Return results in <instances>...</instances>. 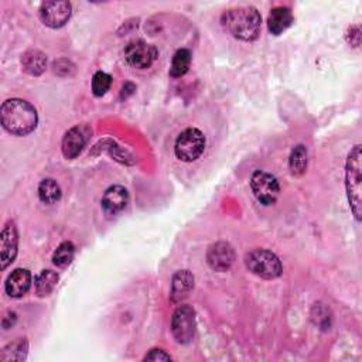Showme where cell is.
Wrapping results in <instances>:
<instances>
[{"mask_svg": "<svg viewBox=\"0 0 362 362\" xmlns=\"http://www.w3.org/2000/svg\"><path fill=\"white\" fill-rule=\"evenodd\" d=\"M362 153L361 145H356L348 155L345 166V187L348 201L355 219L361 221V205H362Z\"/></svg>", "mask_w": 362, "mask_h": 362, "instance_id": "3", "label": "cell"}, {"mask_svg": "<svg viewBox=\"0 0 362 362\" xmlns=\"http://www.w3.org/2000/svg\"><path fill=\"white\" fill-rule=\"evenodd\" d=\"M251 188L255 198L263 205H272L277 201L280 186L274 176L266 171H255L251 179Z\"/></svg>", "mask_w": 362, "mask_h": 362, "instance_id": "6", "label": "cell"}, {"mask_svg": "<svg viewBox=\"0 0 362 362\" xmlns=\"http://www.w3.org/2000/svg\"><path fill=\"white\" fill-rule=\"evenodd\" d=\"M190 66H191V53L186 49L177 50L173 57V61H171L170 76L174 78L183 77L184 74H187Z\"/></svg>", "mask_w": 362, "mask_h": 362, "instance_id": "21", "label": "cell"}, {"mask_svg": "<svg viewBox=\"0 0 362 362\" xmlns=\"http://www.w3.org/2000/svg\"><path fill=\"white\" fill-rule=\"evenodd\" d=\"M221 23L232 37L242 42H255L260 35L262 18L255 8L245 6L225 12Z\"/></svg>", "mask_w": 362, "mask_h": 362, "instance_id": "2", "label": "cell"}, {"mask_svg": "<svg viewBox=\"0 0 362 362\" xmlns=\"http://www.w3.org/2000/svg\"><path fill=\"white\" fill-rule=\"evenodd\" d=\"M194 287V276L188 270H179L171 280V301L180 303Z\"/></svg>", "mask_w": 362, "mask_h": 362, "instance_id": "15", "label": "cell"}, {"mask_svg": "<svg viewBox=\"0 0 362 362\" xmlns=\"http://www.w3.org/2000/svg\"><path fill=\"white\" fill-rule=\"evenodd\" d=\"M71 4L66 0H53V2H44L40 8L42 22L52 29H60L71 18Z\"/></svg>", "mask_w": 362, "mask_h": 362, "instance_id": "9", "label": "cell"}, {"mask_svg": "<svg viewBox=\"0 0 362 362\" xmlns=\"http://www.w3.org/2000/svg\"><path fill=\"white\" fill-rule=\"evenodd\" d=\"M39 197L44 204H54L61 198V188L53 179H46L39 186Z\"/></svg>", "mask_w": 362, "mask_h": 362, "instance_id": "20", "label": "cell"}, {"mask_svg": "<svg viewBox=\"0 0 362 362\" xmlns=\"http://www.w3.org/2000/svg\"><path fill=\"white\" fill-rule=\"evenodd\" d=\"M112 85V78L109 74L98 71L92 77V92L95 97H104Z\"/></svg>", "mask_w": 362, "mask_h": 362, "instance_id": "24", "label": "cell"}, {"mask_svg": "<svg viewBox=\"0 0 362 362\" xmlns=\"http://www.w3.org/2000/svg\"><path fill=\"white\" fill-rule=\"evenodd\" d=\"M307 150L304 146L298 145L291 150L289 166L293 176H301L307 169Z\"/></svg>", "mask_w": 362, "mask_h": 362, "instance_id": "22", "label": "cell"}, {"mask_svg": "<svg viewBox=\"0 0 362 362\" xmlns=\"http://www.w3.org/2000/svg\"><path fill=\"white\" fill-rule=\"evenodd\" d=\"M32 287V273L28 269H16L9 274L5 290L9 297L19 298L23 297Z\"/></svg>", "mask_w": 362, "mask_h": 362, "instance_id": "14", "label": "cell"}, {"mask_svg": "<svg viewBox=\"0 0 362 362\" xmlns=\"http://www.w3.org/2000/svg\"><path fill=\"white\" fill-rule=\"evenodd\" d=\"M101 203L107 215H116L126 208L129 203V193L122 186H112L105 191Z\"/></svg>", "mask_w": 362, "mask_h": 362, "instance_id": "13", "label": "cell"}, {"mask_svg": "<svg viewBox=\"0 0 362 362\" xmlns=\"http://www.w3.org/2000/svg\"><path fill=\"white\" fill-rule=\"evenodd\" d=\"M235 251L228 242H217L207 252V262L217 272H227L235 262Z\"/></svg>", "mask_w": 362, "mask_h": 362, "instance_id": "11", "label": "cell"}, {"mask_svg": "<svg viewBox=\"0 0 362 362\" xmlns=\"http://www.w3.org/2000/svg\"><path fill=\"white\" fill-rule=\"evenodd\" d=\"M245 265L253 274L262 279H276L282 274L280 259L267 249H255L245 256Z\"/></svg>", "mask_w": 362, "mask_h": 362, "instance_id": "4", "label": "cell"}, {"mask_svg": "<svg viewBox=\"0 0 362 362\" xmlns=\"http://www.w3.org/2000/svg\"><path fill=\"white\" fill-rule=\"evenodd\" d=\"M18 243H19V235L16 225L13 222H9L0 235V249H2V269H8L11 263H13L16 255H18Z\"/></svg>", "mask_w": 362, "mask_h": 362, "instance_id": "12", "label": "cell"}, {"mask_svg": "<svg viewBox=\"0 0 362 362\" xmlns=\"http://www.w3.org/2000/svg\"><path fill=\"white\" fill-rule=\"evenodd\" d=\"M145 361H171V356L163 349H152L145 356Z\"/></svg>", "mask_w": 362, "mask_h": 362, "instance_id": "25", "label": "cell"}, {"mask_svg": "<svg viewBox=\"0 0 362 362\" xmlns=\"http://www.w3.org/2000/svg\"><path fill=\"white\" fill-rule=\"evenodd\" d=\"M28 349H29L28 341L25 338H19L2 349V352H0V359L4 362L25 361L28 356Z\"/></svg>", "mask_w": 362, "mask_h": 362, "instance_id": "18", "label": "cell"}, {"mask_svg": "<svg viewBox=\"0 0 362 362\" xmlns=\"http://www.w3.org/2000/svg\"><path fill=\"white\" fill-rule=\"evenodd\" d=\"M348 40H349V43H351V46H354V47H358L359 46V43H361V30H359V26H354V28H351L349 29V32H348Z\"/></svg>", "mask_w": 362, "mask_h": 362, "instance_id": "26", "label": "cell"}, {"mask_svg": "<svg viewBox=\"0 0 362 362\" xmlns=\"http://www.w3.org/2000/svg\"><path fill=\"white\" fill-rule=\"evenodd\" d=\"M4 128L15 136H26L32 133L39 123L36 108L28 101L13 98L4 102L0 109Z\"/></svg>", "mask_w": 362, "mask_h": 362, "instance_id": "1", "label": "cell"}, {"mask_svg": "<svg viewBox=\"0 0 362 362\" xmlns=\"http://www.w3.org/2000/svg\"><path fill=\"white\" fill-rule=\"evenodd\" d=\"M74 255H76V246L73 242H63L54 252L53 255V262L54 265H57L59 267H66L68 266L73 259H74Z\"/></svg>", "mask_w": 362, "mask_h": 362, "instance_id": "23", "label": "cell"}, {"mask_svg": "<svg viewBox=\"0 0 362 362\" xmlns=\"http://www.w3.org/2000/svg\"><path fill=\"white\" fill-rule=\"evenodd\" d=\"M205 150V136L195 128L183 131L174 145V153L179 160L191 163L201 157Z\"/></svg>", "mask_w": 362, "mask_h": 362, "instance_id": "5", "label": "cell"}, {"mask_svg": "<svg viewBox=\"0 0 362 362\" xmlns=\"http://www.w3.org/2000/svg\"><path fill=\"white\" fill-rule=\"evenodd\" d=\"M293 20L294 19H293L291 11L289 8L279 6L270 12V15L267 18V29L272 35L279 36L291 26Z\"/></svg>", "mask_w": 362, "mask_h": 362, "instance_id": "16", "label": "cell"}, {"mask_svg": "<svg viewBox=\"0 0 362 362\" xmlns=\"http://www.w3.org/2000/svg\"><path fill=\"white\" fill-rule=\"evenodd\" d=\"M90 136L91 129L87 125H77L71 128L63 139V155L67 159H76L88 143Z\"/></svg>", "mask_w": 362, "mask_h": 362, "instance_id": "10", "label": "cell"}, {"mask_svg": "<svg viewBox=\"0 0 362 362\" xmlns=\"http://www.w3.org/2000/svg\"><path fill=\"white\" fill-rule=\"evenodd\" d=\"M125 61L128 66L136 70H146L157 59V49L153 44H149L143 40H133L128 43L123 52Z\"/></svg>", "mask_w": 362, "mask_h": 362, "instance_id": "7", "label": "cell"}, {"mask_svg": "<svg viewBox=\"0 0 362 362\" xmlns=\"http://www.w3.org/2000/svg\"><path fill=\"white\" fill-rule=\"evenodd\" d=\"M36 293L40 297L49 296L57 286L59 283V274L53 270H43L37 277H36Z\"/></svg>", "mask_w": 362, "mask_h": 362, "instance_id": "19", "label": "cell"}, {"mask_svg": "<svg viewBox=\"0 0 362 362\" xmlns=\"http://www.w3.org/2000/svg\"><path fill=\"white\" fill-rule=\"evenodd\" d=\"M171 331L177 342L188 344L195 334V311L190 306H180L171 317Z\"/></svg>", "mask_w": 362, "mask_h": 362, "instance_id": "8", "label": "cell"}, {"mask_svg": "<svg viewBox=\"0 0 362 362\" xmlns=\"http://www.w3.org/2000/svg\"><path fill=\"white\" fill-rule=\"evenodd\" d=\"M23 70L30 76H40L46 71L47 57L39 50L28 52L22 59Z\"/></svg>", "mask_w": 362, "mask_h": 362, "instance_id": "17", "label": "cell"}]
</instances>
